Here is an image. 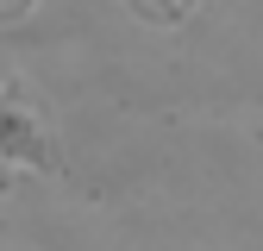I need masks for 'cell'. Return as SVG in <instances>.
Masks as SVG:
<instances>
[{"label":"cell","mask_w":263,"mask_h":251,"mask_svg":"<svg viewBox=\"0 0 263 251\" xmlns=\"http://www.w3.org/2000/svg\"><path fill=\"white\" fill-rule=\"evenodd\" d=\"M0 157L25 176H63V145H57V126L38 101V88H31V76L0 82Z\"/></svg>","instance_id":"cell-1"},{"label":"cell","mask_w":263,"mask_h":251,"mask_svg":"<svg viewBox=\"0 0 263 251\" xmlns=\"http://www.w3.org/2000/svg\"><path fill=\"white\" fill-rule=\"evenodd\" d=\"M119 7L138 19V25H157V31H176V25H188L194 13L207 7V0H119Z\"/></svg>","instance_id":"cell-2"},{"label":"cell","mask_w":263,"mask_h":251,"mask_svg":"<svg viewBox=\"0 0 263 251\" xmlns=\"http://www.w3.org/2000/svg\"><path fill=\"white\" fill-rule=\"evenodd\" d=\"M31 7H38V0H0V31L19 25V19H31Z\"/></svg>","instance_id":"cell-3"},{"label":"cell","mask_w":263,"mask_h":251,"mask_svg":"<svg viewBox=\"0 0 263 251\" xmlns=\"http://www.w3.org/2000/svg\"><path fill=\"white\" fill-rule=\"evenodd\" d=\"M19 176H25V170H13L7 157H0V195H13V182H19Z\"/></svg>","instance_id":"cell-4"}]
</instances>
